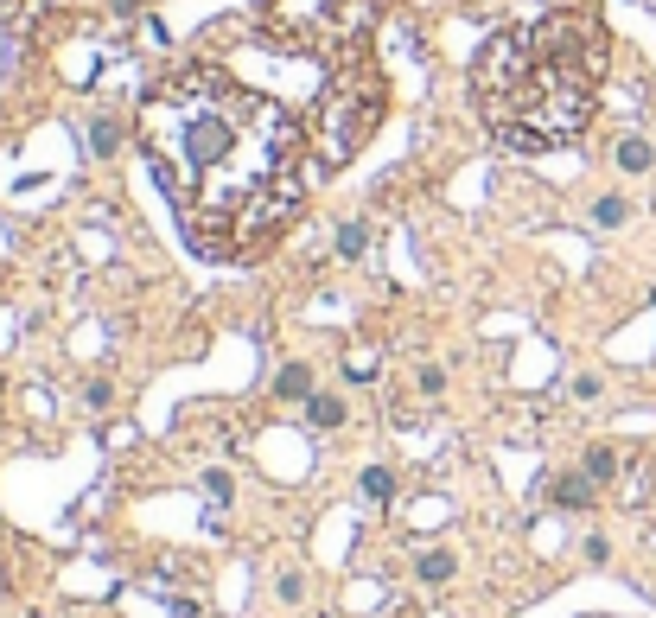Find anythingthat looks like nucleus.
<instances>
[{
	"mask_svg": "<svg viewBox=\"0 0 656 618\" xmlns=\"http://www.w3.org/2000/svg\"><path fill=\"white\" fill-rule=\"evenodd\" d=\"M141 147L204 262H255L306 204V122L223 64H179L141 102Z\"/></svg>",
	"mask_w": 656,
	"mask_h": 618,
	"instance_id": "nucleus-1",
	"label": "nucleus"
},
{
	"mask_svg": "<svg viewBox=\"0 0 656 618\" xmlns=\"http://www.w3.org/2000/svg\"><path fill=\"white\" fill-rule=\"evenodd\" d=\"M612 64V39L599 13L561 7L535 26L491 32L472 58V96L485 128L516 153H555L580 141L599 115V83Z\"/></svg>",
	"mask_w": 656,
	"mask_h": 618,
	"instance_id": "nucleus-2",
	"label": "nucleus"
},
{
	"mask_svg": "<svg viewBox=\"0 0 656 618\" xmlns=\"http://www.w3.org/2000/svg\"><path fill=\"white\" fill-rule=\"evenodd\" d=\"M383 115H389V83L370 64V51L332 64L325 83H319V96H313V115H306L313 166L319 173H344V166L370 147V134L383 128Z\"/></svg>",
	"mask_w": 656,
	"mask_h": 618,
	"instance_id": "nucleus-3",
	"label": "nucleus"
},
{
	"mask_svg": "<svg viewBox=\"0 0 656 618\" xmlns=\"http://www.w3.org/2000/svg\"><path fill=\"white\" fill-rule=\"evenodd\" d=\"M389 0H255V20L281 51L293 58H325L344 64L370 45L376 20Z\"/></svg>",
	"mask_w": 656,
	"mask_h": 618,
	"instance_id": "nucleus-4",
	"label": "nucleus"
},
{
	"mask_svg": "<svg viewBox=\"0 0 656 618\" xmlns=\"http://www.w3.org/2000/svg\"><path fill=\"white\" fill-rule=\"evenodd\" d=\"M580 472L593 478L599 491H606V485H618V478H625V453H618V446H606V440H599V446H586V453H580Z\"/></svg>",
	"mask_w": 656,
	"mask_h": 618,
	"instance_id": "nucleus-5",
	"label": "nucleus"
},
{
	"mask_svg": "<svg viewBox=\"0 0 656 618\" xmlns=\"http://www.w3.org/2000/svg\"><path fill=\"white\" fill-rule=\"evenodd\" d=\"M593 497H599V485L586 472H561L555 485H548V504L555 510H593Z\"/></svg>",
	"mask_w": 656,
	"mask_h": 618,
	"instance_id": "nucleus-6",
	"label": "nucleus"
},
{
	"mask_svg": "<svg viewBox=\"0 0 656 618\" xmlns=\"http://www.w3.org/2000/svg\"><path fill=\"white\" fill-rule=\"evenodd\" d=\"M414 574L427 580V587H446V580L459 574V561H453V548H427V555H414Z\"/></svg>",
	"mask_w": 656,
	"mask_h": 618,
	"instance_id": "nucleus-7",
	"label": "nucleus"
},
{
	"mask_svg": "<svg viewBox=\"0 0 656 618\" xmlns=\"http://www.w3.org/2000/svg\"><path fill=\"white\" fill-rule=\"evenodd\" d=\"M612 160L625 166V173H650V166H656V147L644 141V134H625V141L612 147Z\"/></svg>",
	"mask_w": 656,
	"mask_h": 618,
	"instance_id": "nucleus-8",
	"label": "nucleus"
},
{
	"mask_svg": "<svg viewBox=\"0 0 656 618\" xmlns=\"http://www.w3.org/2000/svg\"><path fill=\"white\" fill-rule=\"evenodd\" d=\"M306 421L319 427V434H332V427H344V396H306Z\"/></svg>",
	"mask_w": 656,
	"mask_h": 618,
	"instance_id": "nucleus-9",
	"label": "nucleus"
},
{
	"mask_svg": "<svg viewBox=\"0 0 656 618\" xmlns=\"http://www.w3.org/2000/svg\"><path fill=\"white\" fill-rule=\"evenodd\" d=\"M357 491H364V504L389 510V497H395V472H389V466H364V478H357Z\"/></svg>",
	"mask_w": 656,
	"mask_h": 618,
	"instance_id": "nucleus-10",
	"label": "nucleus"
},
{
	"mask_svg": "<svg viewBox=\"0 0 656 618\" xmlns=\"http://www.w3.org/2000/svg\"><path fill=\"white\" fill-rule=\"evenodd\" d=\"M274 396H281V402H306V396H313V370H306V364H287L281 376H274Z\"/></svg>",
	"mask_w": 656,
	"mask_h": 618,
	"instance_id": "nucleus-11",
	"label": "nucleus"
},
{
	"mask_svg": "<svg viewBox=\"0 0 656 618\" xmlns=\"http://www.w3.org/2000/svg\"><path fill=\"white\" fill-rule=\"evenodd\" d=\"M631 497H637V510H644V517L656 523V453L644 459V466H637V478H631Z\"/></svg>",
	"mask_w": 656,
	"mask_h": 618,
	"instance_id": "nucleus-12",
	"label": "nucleus"
},
{
	"mask_svg": "<svg viewBox=\"0 0 656 618\" xmlns=\"http://www.w3.org/2000/svg\"><path fill=\"white\" fill-rule=\"evenodd\" d=\"M364 249H370V223H344V230H338V255H344V262H364Z\"/></svg>",
	"mask_w": 656,
	"mask_h": 618,
	"instance_id": "nucleus-13",
	"label": "nucleus"
},
{
	"mask_svg": "<svg viewBox=\"0 0 656 618\" xmlns=\"http://www.w3.org/2000/svg\"><path fill=\"white\" fill-rule=\"evenodd\" d=\"M115 141H122V128H115L109 115H96V122H90V147H96V160H109Z\"/></svg>",
	"mask_w": 656,
	"mask_h": 618,
	"instance_id": "nucleus-14",
	"label": "nucleus"
},
{
	"mask_svg": "<svg viewBox=\"0 0 656 618\" xmlns=\"http://www.w3.org/2000/svg\"><path fill=\"white\" fill-rule=\"evenodd\" d=\"M625 217H631V204H625V198H599V204H593V223H599V230H618Z\"/></svg>",
	"mask_w": 656,
	"mask_h": 618,
	"instance_id": "nucleus-15",
	"label": "nucleus"
},
{
	"mask_svg": "<svg viewBox=\"0 0 656 618\" xmlns=\"http://www.w3.org/2000/svg\"><path fill=\"white\" fill-rule=\"evenodd\" d=\"M344 376H351V383H370V376H376V351H351V364H344Z\"/></svg>",
	"mask_w": 656,
	"mask_h": 618,
	"instance_id": "nucleus-16",
	"label": "nucleus"
},
{
	"mask_svg": "<svg viewBox=\"0 0 656 618\" xmlns=\"http://www.w3.org/2000/svg\"><path fill=\"white\" fill-rule=\"evenodd\" d=\"M204 497H217V504H230V497H236L230 472H204Z\"/></svg>",
	"mask_w": 656,
	"mask_h": 618,
	"instance_id": "nucleus-17",
	"label": "nucleus"
},
{
	"mask_svg": "<svg viewBox=\"0 0 656 618\" xmlns=\"http://www.w3.org/2000/svg\"><path fill=\"white\" fill-rule=\"evenodd\" d=\"M281 599H287V606H300V599H306V574H281Z\"/></svg>",
	"mask_w": 656,
	"mask_h": 618,
	"instance_id": "nucleus-18",
	"label": "nucleus"
},
{
	"mask_svg": "<svg viewBox=\"0 0 656 618\" xmlns=\"http://www.w3.org/2000/svg\"><path fill=\"white\" fill-rule=\"evenodd\" d=\"M580 555L593 561V568H606V561H612V542H606V536H586V548H580Z\"/></svg>",
	"mask_w": 656,
	"mask_h": 618,
	"instance_id": "nucleus-19",
	"label": "nucleus"
},
{
	"mask_svg": "<svg viewBox=\"0 0 656 618\" xmlns=\"http://www.w3.org/2000/svg\"><path fill=\"white\" fill-rule=\"evenodd\" d=\"M421 389H427V396H440V389H446V370L427 364V370H421Z\"/></svg>",
	"mask_w": 656,
	"mask_h": 618,
	"instance_id": "nucleus-20",
	"label": "nucleus"
},
{
	"mask_svg": "<svg viewBox=\"0 0 656 618\" xmlns=\"http://www.w3.org/2000/svg\"><path fill=\"white\" fill-rule=\"evenodd\" d=\"M0 599H7V568H0Z\"/></svg>",
	"mask_w": 656,
	"mask_h": 618,
	"instance_id": "nucleus-21",
	"label": "nucleus"
}]
</instances>
